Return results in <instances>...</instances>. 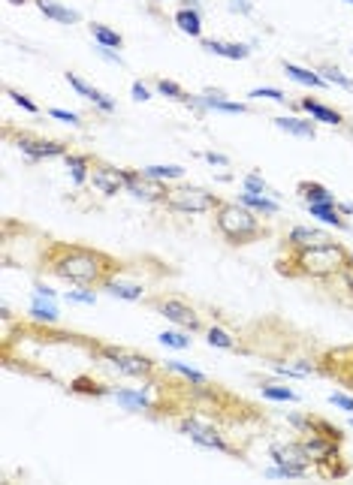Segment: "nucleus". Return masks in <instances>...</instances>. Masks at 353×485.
Here are the masks:
<instances>
[{"instance_id": "f257e3e1", "label": "nucleus", "mask_w": 353, "mask_h": 485, "mask_svg": "<svg viewBox=\"0 0 353 485\" xmlns=\"http://www.w3.org/2000/svg\"><path fill=\"white\" fill-rule=\"evenodd\" d=\"M46 272L73 287H88V289H103L112 277L121 272V262L109 253L85 245H67V241H52L43 253Z\"/></svg>"}, {"instance_id": "f03ea898", "label": "nucleus", "mask_w": 353, "mask_h": 485, "mask_svg": "<svg viewBox=\"0 0 353 485\" xmlns=\"http://www.w3.org/2000/svg\"><path fill=\"white\" fill-rule=\"evenodd\" d=\"M350 262V250L342 247L338 241L308 250L287 253V260L278 262V272L287 277H311V280H330L338 277Z\"/></svg>"}, {"instance_id": "7ed1b4c3", "label": "nucleus", "mask_w": 353, "mask_h": 485, "mask_svg": "<svg viewBox=\"0 0 353 485\" xmlns=\"http://www.w3.org/2000/svg\"><path fill=\"white\" fill-rule=\"evenodd\" d=\"M214 226H218L221 238L233 247L254 245L257 238L266 235V226H263L260 214L242 206V202H221V206L214 208Z\"/></svg>"}, {"instance_id": "20e7f679", "label": "nucleus", "mask_w": 353, "mask_h": 485, "mask_svg": "<svg viewBox=\"0 0 353 485\" xmlns=\"http://www.w3.org/2000/svg\"><path fill=\"white\" fill-rule=\"evenodd\" d=\"M221 202L223 199H218L206 187H169L163 208L172 214H214Z\"/></svg>"}, {"instance_id": "39448f33", "label": "nucleus", "mask_w": 353, "mask_h": 485, "mask_svg": "<svg viewBox=\"0 0 353 485\" xmlns=\"http://www.w3.org/2000/svg\"><path fill=\"white\" fill-rule=\"evenodd\" d=\"M100 359L106 365H112L118 374L124 377H133V380H151L157 371L154 359H148V356H139V353H130L124 347H97Z\"/></svg>"}, {"instance_id": "423d86ee", "label": "nucleus", "mask_w": 353, "mask_h": 485, "mask_svg": "<svg viewBox=\"0 0 353 485\" xmlns=\"http://www.w3.org/2000/svg\"><path fill=\"white\" fill-rule=\"evenodd\" d=\"M179 431L184 434L191 443L203 446V449H214V452H223V455H236V446L223 437V434L214 428L211 422H206V419L199 416H187L179 422Z\"/></svg>"}, {"instance_id": "0eeeda50", "label": "nucleus", "mask_w": 353, "mask_h": 485, "mask_svg": "<svg viewBox=\"0 0 353 485\" xmlns=\"http://www.w3.org/2000/svg\"><path fill=\"white\" fill-rule=\"evenodd\" d=\"M151 308H154L160 316H167V323L179 326L184 331H203V316L194 304H187L184 299H175V296H157L151 299Z\"/></svg>"}, {"instance_id": "6e6552de", "label": "nucleus", "mask_w": 353, "mask_h": 485, "mask_svg": "<svg viewBox=\"0 0 353 485\" xmlns=\"http://www.w3.org/2000/svg\"><path fill=\"white\" fill-rule=\"evenodd\" d=\"M88 184H91L100 196H118L127 190V169H118V166H112V163L94 160Z\"/></svg>"}, {"instance_id": "1a4fd4ad", "label": "nucleus", "mask_w": 353, "mask_h": 485, "mask_svg": "<svg viewBox=\"0 0 353 485\" xmlns=\"http://www.w3.org/2000/svg\"><path fill=\"white\" fill-rule=\"evenodd\" d=\"M16 145H19V151L28 160H52V157H67L70 154V148L64 145V142H55V139H36V136H28V133H21L19 139H16Z\"/></svg>"}, {"instance_id": "9d476101", "label": "nucleus", "mask_w": 353, "mask_h": 485, "mask_svg": "<svg viewBox=\"0 0 353 485\" xmlns=\"http://www.w3.org/2000/svg\"><path fill=\"white\" fill-rule=\"evenodd\" d=\"M167 190L163 181H154V178H148L142 169H127V193L142 199V202H154V206H163V199H167Z\"/></svg>"}, {"instance_id": "9b49d317", "label": "nucleus", "mask_w": 353, "mask_h": 485, "mask_svg": "<svg viewBox=\"0 0 353 485\" xmlns=\"http://www.w3.org/2000/svg\"><path fill=\"white\" fill-rule=\"evenodd\" d=\"M269 458H272V464L296 467V470H302V474H308V470H311V458H308V452H305V446H302V440L272 443V446H269Z\"/></svg>"}, {"instance_id": "f8f14e48", "label": "nucleus", "mask_w": 353, "mask_h": 485, "mask_svg": "<svg viewBox=\"0 0 353 485\" xmlns=\"http://www.w3.org/2000/svg\"><path fill=\"white\" fill-rule=\"evenodd\" d=\"M332 235L326 229L317 226H293L290 233L284 235V247L287 253H296V250H308V247H320V245H332Z\"/></svg>"}, {"instance_id": "ddd939ff", "label": "nucleus", "mask_w": 353, "mask_h": 485, "mask_svg": "<svg viewBox=\"0 0 353 485\" xmlns=\"http://www.w3.org/2000/svg\"><path fill=\"white\" fill-rule=\"evenodd\" d=\"M302 446H305L311 464H317V467L338 462V455H342V443L332 437H323V434H314V431H308L305 437H302Z\"/></svg>"}, {"instance_id": "4468645a", "label": "nucleus", "mask_w": 353, "mask_h": 485, "mask_svg": "<svg viewBox=\"0 0 353 485\" xmlns=\"http://www.w3.org/2000/svg\"><path fill=\"white\" fill-rule=\"evenodd\" d=\"M64 79H67V85L73 87L75 94H79V97H85V100H91V103H94L100 112H106V114H112V112H115V100H112L109 94L97 91L94 85H88V82H85V79H79V75H75V73H67Z\"/></svg>"}, {"instance_id": "2eb2a0df", "label": "nucleus", "mask_w": 353, "mask_h": 485, "mask_svg": "<svg viewBox=\"0 0 353 485\" xmlns=\"http://www.w3.org/2000/svg\"><path fill=\"white\" fill-rule=\"evenodd\" d=\"M112 398L127 413H157V404L142 389H112Z\"/></svg>"}, {"instance_id": "dca6fc26", "label": "nucleus", "mask_w": 353, "mask_h": 485, "mask_svg": "<svg viewBox=\"0 0 353 485\" xmlns=\"http://www.w3.org/2000/svg\"><path fill=\"white\" fill-rule=\"evenodd\" d=\"M28 316L33 323H43V326H58L60 320V311L55 299H43V296H33L31 299V308H28Z\"/></svg>"}, {"instance_id": "f3484780", "label": "nucleus", "mask_w": 353, "mask_h": 485, "mask_svg": "<svg viewBox=\"0 0 353 485\" xmlns=\"http://www.w3.org/2000/svg\"><path fill=\"white\" fill-rule=\"evenodd\" d=\"M238 202H242V206H248L251 211H257L260 217H275L281 211V202L275 199V196H269V193H245L238 196Z\"/></svg>"}, {"instance_id": "a211bd4d", "label": "nucleus", "mask_w": 353, "mask_h": 485, "mask_svg": "<svg viewBox=\"0 0 353 485\" xmlns=\"http://www.w3.org/2000/svg\"><path fill=\"white\" fill-rule=\"evenodd\" d=\"M305 208H308L311 217H317V220L326 223V226L347 229V220H344V214L338 211V206H330V202H305Z\"/></svg>"}, {"instance_id": "6ab92c4d", "label": "nucleus", "mask_w": 353, "mask_h": 485, "mask_svg": "<svg viewBox=\"0 0 353 485\" xmlns=\"http://www.w3.org/2000/svg\"><path fill=\"white\" fill-rule=\"evenodd\" d=\"M203 48L209 55H218L226 60H245L251 55V46L245 43H221V40H203Z\"/></svg>"}, {"instance_id": "aec40b11", "label": "nucleus", "mask_w": 353, "mask_h": 485, "mask_svg": "<svg viewBox=\"0 0 353 485\" xmlns=\"http://www.w3.org/2000/svg\"><path fill=\"white\" fill-rule=\"evenodd\" d=\"M33 4H36V9H40L46 18H52V21H58V24H75V21L82 18L75 9L60 6L58 0H33Z\"/></svg>"}, {"instance_id": "412c9836", "label": "nucleus", "mask_w": 353, "mask_h": 485, "mask_svg": "<svg viewBox=\"0 0 353 485\" xmlns=\"http://www.w3.org/2000/svg\"><path fill=\"white\" fill-rule=\"evenodd\" d=\"M199 97H203L206 112H223V114H245L248 112L245 103H233V100H226L221 91H206V94H199Z\"/></svg>"}, {"instance_id": "4be33fe9", "label": "nucleus", "mask_w": 353, "mask_h": 485, "mask_svg": "<svg viewBox=\"0 0 353 485\" xmlns=\"http://www.w3.org/2000/svg\"><path fill=\"white\" fill-rule=\"evenodd\" d=\"M64 160H67V172H70V178H73V184H75V187L88 184V178H91V163H94V157L75 154V151H70Z\"/></svg>"}, {"instance_id": "5701e85b", "label": "nucleus", "mask_w": 353, "mask_h": 485, "mask_svg": "<svg viewBox=\"0 0 353 485\" xmlns=\"http://www.w3.org/2000/svg\"><path fill=\"white\" fill-rule=\"evenodd\" d=\"M275 127H278V130H284L287 136H299V139H314V136H317V130H314V121L293 118V114L275 118Z\"/></svg>"}, {"instance_id": "b1692460", "label": "nucleus", "mask_w": 353, "mask_h": 485, "mask_svg": "<svg viewBox=\"0 0 353 485\" xmlns=\"http://www.w3.org/2000/svg\"><path fill=\"white\" fill-rule=\"evenodd\" d=\"M299 106L305 109L308 114H311V121H317V124H330V127H338L342 124V112H335V109H330V106H323V103H317V100H299Z\"/></svg>"}, {"instance_id": "393cba45", "label": "nucleus", "mask_w": 353, "mask_h": 485, "mask_svg": "<svg viewBox=\"0 0 353 485\" xmlns=\"http://www.w3.org/2000/svg\"><path fill=\"white\" fill-rule=\"evenodd\" d=\"M103 289L109 292V296L124 299V302H139V299L145 296V287H142V284H127V280H118V275L112 277Z\"/></svg>"}, {"instance_id": "a878e982", "label": "nucleus", "mask_w": 353, "mask_h": 485, "mask_svg": "<svg viewBox=\"0 0 353 485\" xmlns=\"http://www.w3.org/2000/svg\"><path fill=\"white\" fill-rule=\"evenodd\" d=\"M296 193H299L302 202H330V206H335V202H338L332 196V190L323 187V184H317V181H299Z\"/></svg>"}, {"instance_id": "bb28decb", "label": "nucleus", "mask_w": 353, "mask_h": 485, "mask_svg": "<svg viewBox=\"0 0 353 485\" xmlns=\"http://www.w3.org/2000/svg\"><path fill=\"white\" fill-rule=\"evenodd\" d=\"M175 24H179V31L181 33H187V36H203V16H199L196 9H187V6H181L179 12H175Z\"/></svg>"}, {"instance_id": "cd10ccee", "label": "nucleus", "mask_w": 353, "mask_h": 485, "mask_svg": "<svg viewBox=\"0 0 353 485\" xmlns=\"http://www.w3.org/2000/svg\"><path fill=\"white\" fill-rule=\"evenodd\" d=\"M284 73L287 79H293L296 85H305V87H326V79L317 70H305V67H296V63H284Z\"/></svg>"}, {"instance_id": "c85d7f7f", "label": "nucleus", "mask_w": 353, "mask_h": 485, "mask_svg": "<svg viewBox=\"0 0 353 485\" xmlns=\"http://www.w3.org/2000/svg\"><path fill=\"white\" fill-rule=\"evenodd\" d=\"M157 341L163 343V347H169V350H187L191 347V331H184V329H163L160 335H157Z\"/></svg>"}, {"instance_id": "c756f323", "label": "nucleus", "mask_w": 353, "mask_h": 485, "mask_svg": "<svg viewBox=\"0 0 353 485\" xmlns=\"http://www.w3.org/2000/svg\"><path fill=\"white\" fill-rule=\"evenodd\" d=\"M263 398L266 401H278V404H296L299 395L290 389V386H278V383H266V386H260Z\"/></svg>"}, {"instance_id": "7c9ffc66", "label": "nucleus", "mask_w": 353, "mask_h": 485, "mask_svg": "<svg viewBox=\"0 0 353 485\" xmlns=\"http://www.w3.org/2000/svg\"><path fill=\"white\" fill-rule=\"evenodd\" d=\"M142 172L148 178H154V181H163V184L184 178V169H181V166H175V163H169V166H142Z\"/></svg>"}, {"instance_id": "2f4dec72", "label": "nucleus", "mask_w": 353, "mask_h": 485, "mask_svg": "<svg viewBox=\"0 0 353 485\" xmlns=\"http://www.w3.org/2000/svg\"><path fill=\"white\" fill-rule=\"evenodd\" d=\"M206 341L211 343V347H218V350H238V341L221 326H209L206 329Z\"/></svg>"}, {"instance_id": "473e14b6", "label": "nucleus", "mask_w": 353, "mask_h": 485, "mask_svg": "<svg viewBox=\"0 0 353 485\" xmlns=\"http://www.w3.org/2000/svg\"><path fill=\"white\" fill-rule=\"evenodd\" d=\"M91 36H94L100 46H109V48H121L124 46V36L118 31L106 28V24H91Z\"/></svg>"}, {"instance_id": "72a5a7b5", "label": "nucleus", "mask_w": 353, "mask_h": 485, "mask_svg": "<svg viewBox=\"0 0 353 485\" xmlns=\"http://www.w3.org/2000/svg\"><path fill=\"white\" fill-rule=\"evenodd\" d=\"M154 87H157V94H160V97L179 100V103H187V100H191V94H187L184 87H181L179 82H172V79H157V82H154Z\"/></svg>"}, {"instance_id": "f704fd0d", "label": "nucleus", "mask_w": 353, "mask_h": 485, "mask_svg": "<svg viewBox=\"0 0 353 485\" xmlns=\"http://www.w3.org/2000/svg\"><path fill=\"white\" fill-rule=\"evenodd\" d=\"M167 371H172V374H179V377H184L187 383H209L206 380V374L203 371H196V368H191V365H184V362H175V359H169L167 362Z\"/></svg>"}, {"instance_id": "c9c22d12", "label": "nucleus", "mask_w": 353, "mask_h": 485, "mask_svg": "<svg viewBox=\"0 0 353 485\" xmlns=\"http://www.w3.org/2000/svg\"><path fill=\"white\" fill-rule=\"evenodd\" d=\"M317 73H320V75H323V79H326V85L344 87V91H350V94H353V79H350V75H344V73H342V70H338V67H320Z\"/></svg>"}, {"instance_id": "e433bc0d", "label": "nucleus", "mask_w": 353, "mask_h": 485, "mask_svg": "<svg viewBox=\"0 0 353 485\" xmlns=\"http://www.w3.org/2000/svg\"><path fill=\"white\" fill-rule=\"evenodd\" d=\"M245 190H248V193H269V196H275V199H278V193H275V190L266 184V178H263L260 172H251V175H245Z\"/></svg>"}, {"instance_id": "4c0bfd02", "label": "nucleus", "mask_w": 353, "mask_h": 485, "mask_svg": "<svg viewBox=\"0 0 353 485\" xmlns=\"http://www.w3.org/2000/svg\"><path fill=\"white\" fill-rule=\"evenodd\" d=\"M266 479H305L308 474H302V470H296V467H284V464H275V467H269L266 474H263Z\"/></svg>"}, {"instance_id": "58836bf2", "label": "nucleus", "mask_w": 353, "mask_h": 485, "mask_svg": "<svg viewBox=\"0 0 353 485\" xmlns=\"http://www.w3.org/2000/svg\"><path fill=\"white\" fill-rule=\"evenodd\" d=\"M64 299L73 302V304H88V308H94V304H97V292L88 289V287H82V289H67Z\"/></svg>"}, {"instance_id": "ea45409f", "label": "nucleus", "mask_w": 353, "mask_h": 485, "mask_svg": "<svg viewBox=\"0 0 353 485\" xmlns=\"http://www.w3.org/2000/svg\"><path fill=\"white\" fill-rule=\"evenodd\" d=\"M248 97L251 100H275V103H287V94L281 91V87H254Z\"/></svg>"}, {"instance_id": "a19ab883", "label": "nucleus", "mask_w": 353, "mask_h": 485, "mask_svg": "<svg viewBox=\"0 0 353 485\" xmlns=\"http://www.w3.org/2000/svg\"><path fill=\"white\" fill-rule=\"evenodd\" d=\"M6 94L12 97V103H16V106H21L24 112H31V114H36V112H40V106H36V103H33V100H31L28 94L16 91V87H6Z\"/></svg>"}, {"instance_id": "79ce46f5", "label": "nucleus", "mask_w": 353, "mask_h": 485, "mask_svg": "<svg viewBox=\"0 0 353 485\" xmlns=\"http://www.w3.org/2000/svg\"><path fill=\"white\" fill-rule=\"evenodd\" d=\"M330 404H335L338 410H344L347 416L353 413V395H344V392H332V395H330Z\"/></svg>"}, {"instance_id": "37998d69", "label": "nucleus", "mask_w": 353, "mask_h": 485, "mask_svg": "<svg viewBox=\"0 0 353 485\" xmlns=\"http://www.w3.org/2000/svg\"><path fill=\"white\" fill-rule=\"evenodd\" d=\"M48 114H52V118H58V121H64V124H73V127L82 124L79 114H75V112H67V109H48Z\"/></svg>"}, {"instance_id": "c03bdc74", "label": "nucleus", "mask_w": 353, "mask_h": 485, "mask_svg": "<svg viewBox=\"0 0 353 485\" xmlns=\"http://www.w3.org/2000/svg\"><path fill=\"white\" fill-rule=\"evenodd\" d=\"M94 52H97L100 58H106L109 63H118V67H124V60H121V55H118V52H112V48H109V46H100V43H97V46H94Z\"/></svg>"}, {"instance_id": "a18cd8bd", "label": "nucleus", "mask_w": 353, "mask_h": 485, "mask_svg": "<svg viewBox=\"0 0 353 485\" xmlns=\"http://www.w3.org/2000/svg\"><path fill=\"white\" fill-rule=\"evenodd\" d=\"M130 91H133V100H139V103H145V100H151V91H148V87H145L142 82H133V87H130Z\"/></svg>"}, {"instance_id": "49530a36", "label": "nucleus", "mask_w": 353, "mask_h": 485, "mask_svg": "<svg viewBox=\"0 0 353 485\" xmlns=\"http://www.w3.org/2000/svg\"><path fill=\"white\" fill-rule=\"evenodd\" d=\"M211 166H223V169H226V166H230V157H223V154H218V151H209V154H203Z\"/></svg>"}, {"instance_id": "de8ad7c7", "label": "nucleus", "mask_w": 353, "mask_h": 485, "mask_svg": "<svg viewBox=\"0 0 353 485\" xmlns=\"http://www.w3.org/2000/svg\"><path fill=\"white\" fill-rule=\"evenodd\" d=\"M226 6H230V12H242V16H248V12H251V0H230Z\"/></svg>"}, {"instance_id": "09e8293b", "label": "nucleus", "mask_w": 353, "mask_h": 485, "mask_svg": "<svg viewBox=\"0 0 353 485\" xmlns=\"http://www.w3.org/2000/svg\"><path fill=\"white\" fill-rule=\"evenodd\" d=\"M33 296H43V299H58V292H55V289H48V287H43V284H36V287H33Z\"/></svg>"}, {"instance_id": "8fccbe9b", "label": "nucleus", "mask_w": 353, "mask_h": 485, "mask_svg": "<svg viewBox=\"0 0 353 485\" xmlns=\"http://www.w3.org/2000/svg\"><path fill=\"white\" fill-rule=\"evenodd\" d=\"M335 206H338V211H342L344 217H350V214H353V206H350V202H335Z\"/></svg>"}, {"instance_id": "3c124183", "label": "nucleus", "mask_w": 353, "mask_h": 485, "mask_svg": "<svg viewBox=\"0 0 353 485\" xmlns=\"http://www.w3.org/2000/svg\"><path fill=\"white\" fill-rule=\"evenodd\" d=\"M347 265H350V269H353V253H350V262H347Z\"/></svg>"}, {"instance_id": "603ef678", "label": "nucleus", "mask_w": 353, "mask_h": 485, "mask_svg": "<svg viewBox=\"0 0 353 485\" xmlns=\"http://www.w3.org/2000/svg\"><path fill=\"white\" fill-rule=\"evenodd\" d=\"M350 428H353V413H350Z\"/></svg>"}, {"instance_id": "864d4df0", "label": "nucleus", "mask_w": 353, "mask_h": 485, "mask_svg": "<svg viewBox=\"0 0 353 485\" xmlns=\"http://www.w3.org/2000/svg\"><path fill=\"white\" fill-rule=\"evenodd\" d=\"M344 4H350V6H353V0H344Z\"/></svg>"}, {"instance_id": "5fc2aeb1", "label": "nucleus", "mask_w": 353, "mask_h": 485, "mask_svg": "<svg viewBox=\"0 0 353 485\" xmlns=\"http://www.w3.org/2000/svg\"><path fill=\"white\" fill-rule=\"evenodd\" d=\"M350 389H353V380H350Z\"/></svg>"}]
</instances>
